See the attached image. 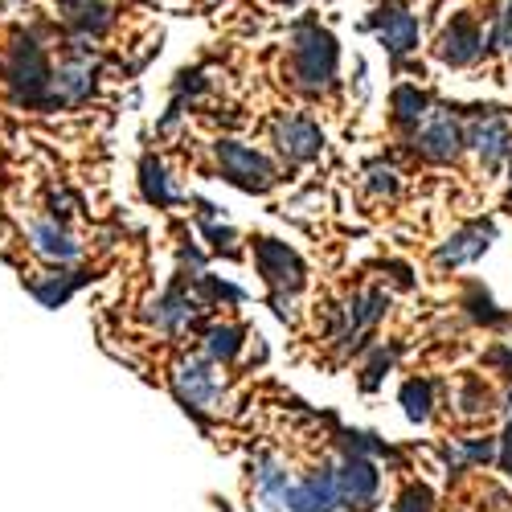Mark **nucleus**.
<instances>
[{
	"label": "nucleus",
	"mask_w": 512,
	"mask_h": 512,
	"mask_svg": "<svg viewBox=\"0 0 512 512\" xmlns=\"http://www.w3.org/2000/svg\"><path fill=\"white\" fill-rule=\"evenodd\" d=\"M287 74H291V87L308 95V99H324L336 87V74H340V50H336V37L320 25H300L291 33V58H287Z\"/></svg>",
	"instance_id": "obj_1"
},
{
	"label": "nucleus",
	"mask_w": 512,
	"mask_h": 512,
	"mask_svg": "<svg viewBox=\"0 0 512 512\" xmlns=\"http://www.w3.org/2000/svg\"><path fill=\"white\" fill-rule=\"evenodd\" d=\"M5 82L13 87V99L21 107H46L50 95V62L41 54V46L33 37H17L9 62H5Z\"/></svg>",
	"instance_id": "obj_2"
},
{
	"label": "nucleus",
	"mask_w": 512,
	"mask_h": 512,
	"mask_svg": "<svg viewBox=\"0 0 512 512\" xmlns=\"http://www.w3.org/2000/svg\"><path fill=\"white\" fill-rule=\"evenodd\" d=\"M213 156H218V168L230 185H238L242 193H267L279 181V168L250 144L238 140H218L213 144Z\"/></svg>",
	"instance_id": "obj_3"
},
{
	"label": "nucleus",
	"mask_w": 512,
	"mask_h": 512,
	"mask_svg": "<svg viewBox=\"0 0 512 512\" xmlns=\"http://www.w3.org/2000/svg\"><path fill=\"white\" fill-rule=\"evenodd\" d=\"M386 308H390V300H386V295H381L377 287L357 291L345 308H336V316H332V340H336V349H340V353L361 349L365 336L377 328V320L386 316Z\"/></svg>",
	"instance_id": "obj_4"
},
{
	"label": "nucleus",
	"mask_w": 512,
	"mask_h": 512,
	"mask_svg": "<svg viewBox=\"0 0 512 512\" xmlns=\"http://www.w3.org/2000/svg\"><path fill=\"white\" fill-rule=\"evenodd\" d=\"M254 263H259V275L267 279L271 295H283V300H291V295L308 283L304 259L279 238H259L254 242Z\"/></svg>",
	"instance_id": "obj_5"
},
{
	"label": "nucleus",
	"mask_w": 512,
	"mask_h": 512,
	"mask_svg": "<svg viewBox=\"0 0 512 512\" xmlns=\"http://www.w3.org/2000/svg\"><path fill=\"white\" fill-rule=\"evenodd\" d=\"M336 492H340V508L373 512L377 508V492H381L377 463L369 455H361V451H349L336 467Z\"/></svg>",
	"instance_id": "obj_6"
},
{
	"label": "nucleus",
	"mask_w": 512,
	"mask_h": 512,
	"mask_svg": "<svg viewBox=\"0 0 512 512\" xmlns=\"http://www.w3.org/2000/svg\"><path fill=\"white\" fill-rule=\"evenodd\" d=\"M369 33H377V41L386 46V54L394 62H402L406 54L418 50V17L402 5V0H386L381 9H373V17L365 21Z\"/></svg>",
	"instance_id": "obj_7"
},
{
	"label": "nucleus",
	"mask_w": 512,
	"mask_h": 512,
	"mask_svg": "<svg viewBox=\"0 0 512 512\" xmlns=\"http://www.w3.org/2000/svg\"><path fill=\"white\" fill-rule=\"evenodd\" d=\"M472 123L463 127V144H472L480 164L488 168V173H496V168L504 164L508 148H512V132H508V119L496 111V107H472Z\"/></svg>",
	"instance_id": "obj_8"
},
{
	"label": "nucleus",
	"mask_w": 512,
	"mask_h": 512,
	"mask_svg": "<svg viewBox=\"0 0 512 512\" xmlns=\"http://www.w3.org/2000/svg\"><path fill=\"white\" fill-rule=\"evenodd\" d=\"M414 152L431 164H447L463 152V123L451 111H431L414 127Z\"/></svg>",
	"instance_id": "obj_9"
},
{
	"label": "nucleus",
	"mask_w": 512,
	"mask_h": 512,
	"mask_svg": "<svg viewBox=\"0 0 512 512\" xmlns=\"http://www.w3.org/2000/svg\"><path fill=\"white\" fill-rule=\"evenodd\" d=\"M173 390L189 414L213 410L222 402V381L213 373V361H181L173 373Z\"/></svg>",
	"instance_id": "obj_10"
},
{
	"label": "nucleus",
	"mask_w": 512,
	"mask_h": 512,
	"mask_svg": "<svg viewBox=\"0 0 512 512\" xmlns=\"http://www.w3.org/2000/svg\"><path fill=\"white\" fill-rule=\"evenodd\" d=\"M492 238H496V222H467L463 230H455L439 250H435V267L443 271H459L467 263L484 259L492 250Z\"/></svg>",
	"instance_id": "obj_11"
},
{
	"label": "nucleus",
	"mask_w": 512,
	"mask_h": 512,
	"mask_svg": "<svg viewBox=\"0 0 512 512\" xmlns=\"http://www.w3.org/2000/svg\"><path fill=\"white\" fill-rule=\"evenodd\" d=\"M283 508H287V512H336V508H340L336 472H332V467H320V472L304 476L300 484H287Z\"/></svg>",
	"instance_id": "obj_12"
},
{
	"label": "nucleus",
	"mask_w": 512,
	"mask_h": 512,
	"mask_svg": "<svg viewBox=\"0 0 512 512\" xmlns=\"http://www.w3.org/2000/svg\"><path fill=\"white\" fill-rule=\"evenodd\" d=\"M439 62H447V66H472V62H480V54H484V33H480V25H476V17H467V13H459V17H451V25L443 29V37H439Z\"/></svg>",
	"instance_id": "obj_13"
},
{
	"label": "nucleus",
	"mask_w": 512,
	"mask_h": 512,
	"mask_svg": "<svg viewBox=\"0 0 512 512\" xmlns=\"http://www.w3.org/2000/svg\"><path fill=\"white\" fill-rule=\"evenodd\" d=\"M275 144L291 164H308L324 152V132L308 115H287L275 123Z\"/></svg>",
	"instance_id": "obj_14"
},
{
	"label": "nucleus",
	"mask_w": 512,
	"mask_h": 512,
	"mask_svg": "<svg viewBox=\"0 0 512 512\" xmlns=\"http://www.w3.org/2000/svg\"><path fill=\"white\" fill-rule=\"evenodd\" d=\"M201 308H205V304L197 300V295H193L185 283H173V287H168L160 300H156V308H152V324L164 328V332H177V328L193 324Z\"/></svg>",
	"instance_id": "obj_15"
},
{
	"label": "nucleus",
	"mask_w": 512,
	"mask_h": 512,
	"mask_svg": "<svg viewBox=\"0 0 512 512\" xmlns=\"http://www.w3.org/2000/svg\"><path fill=\"white\" fill-rule=\"evenodd\" d=\"M29 246L41 254V259H50V263H74L78 254H82V246L74 242V234L62 222H54V218L29 226Z\"/></svg>",
	"instance_id": "obj_16"
},
{
	"label": "nucleus",
	"mask_w": 512,
	"mask_h": 512,
	"mask_svg": "<svg viewBox=\"0 0 512 512\" xmlns=\"http://www.w3.org/2000/svg\"><path fill=\"white\" fill-rule=\"evenodd\" d=\"M58 9H62V17H66L82 37H103V33L111 29V21H115V13H111L107 0H58Z\"/></svg>",
	"instance_id": "obj_17"
},
{
	"label": "nucleus",
	"mask_w": 512,
	"mask_h": 512,
	"mask_svg": "<svg viewBox=\"0 0 512 512\" xmlns=\"http://www.w3.org/2000/svg\"><path fill=\"white\" fill-rule=\"evenodd\" d=\"M242 345H246V328H238V324H213L205 332V357L213 365H230L242 353Z\"/></svg>",
	"instance_id": "obj_18"
},
{
	"label": "nucleus",
	"mask_w": 512,
	"mask_h": 512,
	"mask_svg": "<svg viewBox=\"0 0 512 512\" xmlns=\"http://www.w3.org/2000/svg\"><path fill=\"white\" fill-rule=\"evenodd\" d=\"M390 103H394V123L402 127V132H414V127H418L426 115H431V95L418 91V87H410V82L394 91Z\"/></svg>",
	"instance_id": "obj_19"
},
{
	"label": "nucleus",
	"mask_w": 512,
	"mask_h": 512,
	"mask_svg": "<svg viewBox=\"0 0 512 512\" xmlns=\"http://www.w3.org/2000/svg\"><path fill=\"white\" fill-rule=\"evenodd\" d=\"M254 484H259L263 504L275 512V508H283V492H287L291 476H287V467H283V463H275V459H259V467H254Z\"/></svg>",
	"instance_id": "obj_20"
},
{
	"label": "nucleus",
	"mask_w": 512,
	"mask_h": 512,
	"mask_svg": "<svg viewBox=\"0 0 512 512\" xmlns=\"http://www.w3.org/2000/svg\"><path fill=\"white\" fill-rule=\"evenodd\" d=\"M140 185H144V197L152 205H177L181 201V193L173 189V181H168V173H164V164L152 160V156L140 164Z\"/></svg>",
	"instance_id": "obj_21"
},
{
	"label": "nucleus",
	"mask_w": 512,
	"mask_h": 512,
	"mask_svg": "<svg viewBox=\"0 0 512 512\" xmlns=\"http://www.w3.org/2000/svg\"><path fill=\"white\" fill-rule=\"evenodd\" d=\"M463 308H467V316H472L476 324H488V328H504V324H512V316L496 308V300H492V295H488L480 283H467Z\"/></svg>",
	"instance_id": "obj_22"
},
{
	"label": "nucleus",
	"mask_w": 512,
	"mask_h": 512,
	"mask_svg": "<svg viewBox=\"0 0 512 512\" xmlns=\"http://www.w3.org/2000/svg\"><path fill=\"white\" fill-rule=\"evenodd\" d=\"M496 455V443L492 439H459L451 447H443V459L451 472H463V467H476V463H488Z\"/></svg>",
	"instance_id": "obj_23"
},
{
	"label": "nucleus",
	"mask_w": 512,
	"mask_h": 512,
	"mask_svg": "<svg viewBox=\"0 0 512 512\" xmlns=\"http://www.w3.org/2000/svg\"><path fill=\"white\" fill-rule=\"evenodd\" d=\"M402 406H406V418L410 422H431V406H435V386L426 377H414L402 386Z\"/></svg>",
	"instance_id": "obj_24"
},
{
	"label": "nucleus",
	"mask_w": 512,
	"mask_h": 512,
	"mask_svg": "<svg viewBox=\"0 0 512 512\" xmlns=\"http://www.w3.org/2000/svg\"><path fill=\"white\" fill-rule=\"evenodd\" d=\"M74 287H78V279H74V275H58V271H54V275H46V279H29V291H33L46 308L66 304Z\"/></svg>",
	"instance_id": "obj_25"
},
{
	"label": "nucleus",
	"mask_w": 512,
	"mask_h": 512,
	"mask_svg": "<svg viewBox=\"0 0 512 512\" xmlns=\"http://www.w3.org/2000/svg\"><path fill=\"white\" fill-rule=\"evenodd\" d=\"M365 185H369V193H377V197H394L398 189H402V181H398V168L394 164H381V160H373L369 168H365Z\"/></svg>",
	"instance_id": "obj_26"
},
{
	"label": "nucleus",
	"mask_w": 512,
	"mask_h": 512,
	"mask_svg": "<svg viewBox=\"0 0 512 512\" xmlns=\"http://www.w3.org/2000/svg\"><path fill=\"white\" fill-rule=\"evenodd\" d=\"M394 361H398V349H373V357H369V365H365V377H361V390L373 394V390L381 386V377L394 369Z\"/></svg>",
	"instance_id": "obj_27"
},
{
	"label": "nucleus",
	"mask_w": 512,
	"mask_h": 512,
	"mask_svg": "<svg viewBox=\"0 0 512 512\" xmlns=\"http://www.w3.org/2000/svg\"><path fill=\"white\" fill-rule=\"evenodd\" d=\"M488 402H492V394H488V386H484L480 377H467L463 386H459V406H463V414H467V418L484 414V410H488Z\"/></svg>",
	"instance_id": "obj_28"
},
{
	"label": "nucleus",
	"mask_w": 512,
	"mask_h": 512,
	"mask_svg": "<svg viewBox=\"0 0 512 512\" xmlns=\"http://www.w3.org/2000/svg\"><path fill=\"white\" fill-rule=\"evenodd\" d=\"M394 512H431V488H426V484H410V488L398 496Z\"/></svg>",
	"instance_id": "obj_29"
},
{
	"label": "nucleus",
	"mask_w": 512,
	"mask_h": 512,
	"mask_svg": "<svg viewBox=\"0 0 512 512\" xmlns=\"http://www.w3.org/2000/svg\"><path fill=\"white\" fill-rule=\"evenodd\" d=\"M484 46H488L492 54H500V50H512V0L504 5V13H500V21H496V29H492V37L484 41Z\"/></svg>",
	"instance_id": "obj_30"
},
{
	"label": "nucleus",
	"mask_w": 512,
	"mask_h": 512,
	"mask_svg": "<svg viewBox=\"0 0 512 512\" xmlns=\"http://www.w3.org/2000/svg\"><path fill=\"white\" fill-rule=\"evenodd\" d=\"M496 455H500V467H504L508 480H512V418H508V431H504V439H500Z\"/></svg>",
	"instance_id": "obj_31"
},
{
	"label": "nucleus",
	"mask_w": 512,
	"mask_h": 512,
	"mask_svg": "<svg viewBox=\"0 0 512 512\" xmlns=\"http://www.w3.org/2000/svg\"><path fill=\"white\" fill-rule=\"evenodd\" d=\"M488 365H496V369H504V373L512 377V345H508V349H492V353H488Z\"/></svg>",
	"instance_id": "obj_32"
},
{
	"label": "nucleus",
	"mask_w": 512,
	"mask_h": 512,
	"mask_svg": "<svg viewBox=\"0 0 512 512\" xmlns=\"http://www.w3.org/2000/svg\"><path fill=\"white\" fill-rule=\"evenodd\" d=\"M275 5H295V0H275Z\"/></svg>",
	"instance_id": "obj_33"
},
{
	"label": "nucleus",
	"mask_w": 512,
	"mask_h": 512,
	"mask_svg": "<svg viewBox=\"0 0 512 512\" xmlns=\"http://www.w3.org/2000/svg\"><path fill=\"white\" fill-rule=\"evenodd\" d=\"M504 160H508V168H512V148H508V156H504Z\"/></svg>",
	"instance_id": "obj_34"
},
{
	"label": "nucleus",
	"mask_w": 512,
	"mask_h": 512,
	"mask_svg": "<svg viewBox=\"0 0 512 512\" xmlns=\"http://www.w3.org/2000/svg\"><path fill=\"white\" fill-rule=\"evenodd\" d=\"M508 410H512V390H508Z\"/></svg>",
	"instance_id": "obj_35"
},
{
	"label": "nucleus",
	"mask_w": 512,
	"mask_h": 512,
	"mask_svg": "<svg viewBox=\"0 0 512 512\" xmlns=\"http://www.w3.org/2000/svg\"><path fill=\"white\" fill-rule=\"evenodd\" d=\"M508 209H512V193H508Z\"/></svg>",
	"instance_id": "obj_36"
}]
</instances>
